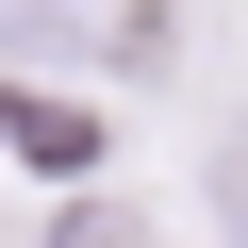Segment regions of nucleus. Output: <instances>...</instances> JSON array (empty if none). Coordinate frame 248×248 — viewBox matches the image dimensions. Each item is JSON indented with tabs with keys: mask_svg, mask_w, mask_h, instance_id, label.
I'll return each mask as SVG.
<instances>
[{
	"mask_svg": "<svg viewBox=\"0 0 248 248\" xmlns=\"http://www.w3.org/2000/svg\"><path fill=\"white\" fill-rule=\"evenodd\" d=\"M50 248H166V232H149V199H66Z\"/></svg>",
	"mask_w": 248,
	"mask_h": 248,
	"instance_id": "nucleus-1",
	"label": "nucleus"
},
{
	"mask_svg": "<svg viewBox=\"0 0 248 248\" xmlns=\"http://www.w3.org/2000/svg\"><path fill=\"white\" fill-rule=\"evenodd\" d=\"M215 232H232V248H248V133H232V149H215Z\"/></svg>",
	"mask_w": 248,
	"mask_h": 248,
	"instance_id": "nucleus-2",
	"label": "nucleus"
}]
</instances>
